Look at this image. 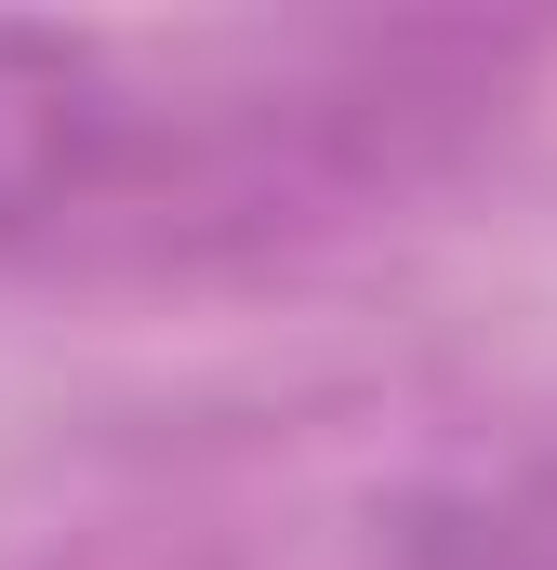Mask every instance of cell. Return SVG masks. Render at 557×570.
Masks as SVG:
<instances>
[{"label":"cell","instance_id":"obj_1","mask_svg":"<svg viewBox=\"0 0 557 570\" xmlns=\"http://www.w3.org/2000/svg\"><path fill=\"white\" fill-rule=\"evenodd\" d=\"M345 107H292V94L199 107V94L146 80L134 40L0 27V253H107V239L240 226L266 199V146L319 134Z\"/></svg>","mask_w":557,"mask_h":570},{"label":"cell","instance_id":"obj_2","mask_svg":"<svg viewBox=\"0 0 557 570\" xmlns=\"http://www.w3.org/2000/svg\"><path fill=\"white\" fill-rule=\"evenodd\" d=\"M412 570H557V451L412 518Z\"/></svg>","mask_w":557,"mask_h":570}]
</instances>
